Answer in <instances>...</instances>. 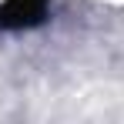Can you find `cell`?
<instances>
[{
    "mask_svg": "<svg viewBox=\"0 0 124 124\" xmlns=\"http://www.w3.org/2000/svg\"><path fill=\"white\" fill-rule=\"evenodd\" d=\"M47 17V0H3L0 3V27L3 30H27Z\"/></svg>",
    "mask_w": 124,
    "mask_h": 124,
    "instance_id": "obj_1",
    "label": "cell"
}]
</instances>
